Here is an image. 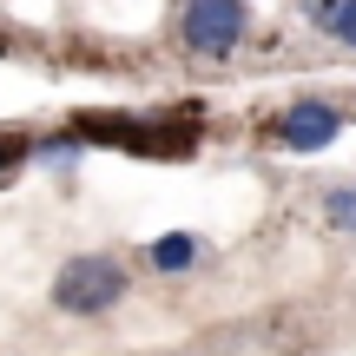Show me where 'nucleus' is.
I'll return each instance as SVG.
<instances>
[{
	"label": "nucleus",
	"mask_w": 356,
	"mask_h": 356,
	"mask_svg": "<svg viewBox=\"0 0 356 356\" xmlns=\"http://www.w3.org/2000/svg\"><path fill=\"white\" fill-rule=\"evenodd\" d=\"M297 13H304L317 33H330L337 40V26H343V13H350V0H297Z\"/></svg>",
	"instance_id": "obj_7"
},
{
	"label": "nucleus",
	"mask_w": 356,
	"mask_h": 356,
	"mask_svg": "<svg viewBox=\"0 0 356 356\" xmlns=\"http://www.w3.org/2000/svg\"><path fill=\"white\" fill-rule=\"evenodd\" d=\"M270 139L284 145V152H323V145H337L343 139V113H337L330 99H291L277 113V126H270Z\"/></svg>",
	"instance_id": "obj_4"
},
{
	"label": "nucleus",
	"mask_w": 356,
	"mask_h": 356,
	"mask_svg": "<svg viewBox=\"0 0 356 356\" xmlns=\"http://www.w3.org/2000/svg\"><path fill=\"white\" fill-rule=\"evenodd\" d=\"M198 257H204V238H198V231H159V238L145 244V264H152V270H165V277L191 270Z\"/></svg>",
	"instance_id": "obj_5"
},
{
	"label": "nucleus",
	"mask_w": 356,
	"mask_h": 356,
	"mask_svg": "<svg viewBox=\"0 0 356 356\" xmlns=\"http://www.w3.org/2000/svg\"><path fill=\"white\" fill-rule=\"evenodd\" d=\"M323 218H330L337 231H356V185H330L323 191Z\"/></svg>",
	"instance_id": "obj_8"
},
{
	"label": "nucleus",
	"mask_w": 356,
	"mask_h": 356,
	"mask_svg": "<svg viewBox=\"0 0 356 356\" xmlns=\"http://www.w3.org/2000/svg\"><path fill=\"white\" fill-rule=\"evenodd\" d=\"M86 152H92V145L79 139V132H53V139H33V165H53V172H73Z\"/></svg>",
	"instance_id": "obj_6"
},
{
	"label": "nucleus",
	"mask_w": 356,
	"mask_h": 356,
	"mask_svg": "<svg viewBox=\"0 0 356 356\" xmlns=\"http://www.w3.org/2000/svg\"><path fill=\"white\" fill-rule=\"evenodd\" d=\"M33 159V139H20V132H0V178H7L13 165H26Z\"/></svg>",
	"instance_id": "obj_9"
},
{
	"label": "nucleus",
	"mask_w": 356,
	"mask_h": 356,
	"mask_svg": "<svg viewBox=\"0 0 356 356\" xmlns=\"http://www.w3.org/2000/svg\"><path fill=\"white\" fill-rule=\"evenodd\" d=\"M73 132L86 145H113V152H145V159H185L191 132H178L172 119H126V113H86L73 119Z\"/></svg>",
	"instance_id": "obj_3"
},
{
	"label": "nucleus",
	"mask_w": 356,
	"mask_h": 356,
	"mask_svg": "<svg viewBox=\"0 0 356 356\" xmlns=\"http://www.w3.org/2000/svg\"><path fill=\"white\" fill-rule=\"evenodd\" d=\"M251 33V0H185L178 7V47L191 60H231Z\"/></svg>",
	"instance_id": "obj_2"
},
{
	"label": "nucleus",
	"mask_w": 356,
	"mask_h": 356,
	"mask_svg": "<svg viewBox=\"0 0 356 356\" xmlns=\"http://www.w3.org/2000/svg\"><path fill=\"white\" fill-rule=\"evenodd\" d=\"M337 40H343V47L356 53V0H350V13H343V26H337Z\"/></svg>",
	"instance_id": "obj_10"
},
{
	"label": "nucleus",
	"mask_w": 356,
	"mask_h": 356,
	"mask_svg": "<svg viewBox=\"0 0 356 356\" xmlns=\"http://www.w3.org/2000/svg\"><path fill=\"white\" fill-rule=\"evenodd\" d=\"M132 291V270L119 251H79L53 270V310L66 317H106L113 304H126Z\"/></svg>",
	"instance_id": "obj_1"
}]
</instances>
